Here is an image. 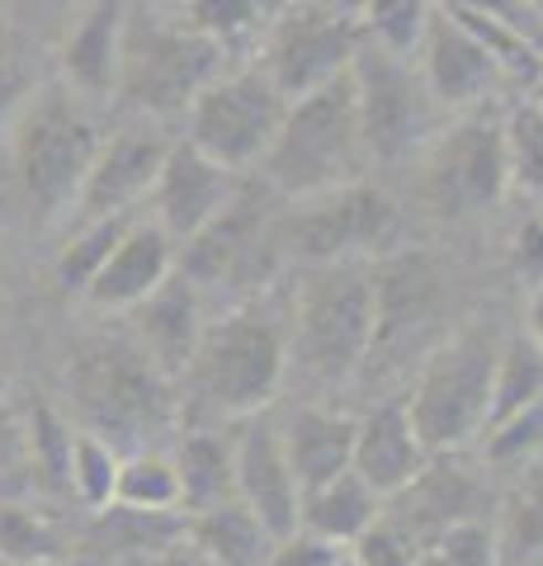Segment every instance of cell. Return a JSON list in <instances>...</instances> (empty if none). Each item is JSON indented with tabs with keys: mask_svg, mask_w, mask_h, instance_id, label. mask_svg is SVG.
<instances>
[{
	"mask_svg": "<svg viewBox=\"0 0 543 566\" xmlns=\"http://www.w3.org/2000/svg\"><path fill=\"white\" fill-rule=\"evenodd\" d=\"M114 505L147 510V515H180L185 491H180V472H175V458L156 453V449L124 453V463H118Z\"/></svg>",
	"mask_w": 543,
	"mask_h": 566,
	"instance_id": "cell-30",
	"label": "cell"
},
{
	"mask_svg": "<svg viewBox=\"0 0 543 566\" xmlns=\"http://www.w3.org/2000/svg\"><path fill=\"white\" fill-rule=\"evenodd\" d=\"M345 547L341 543H326L317 534H307V528H293V534L274 538L265 566H345Z\"/></svg>",
	"mask_w": 543,
	"mask_h": 566,
	"instance_id": "cell-42",
	"label": "cell"
},
{
	"mask_svg": "<svg viewBox=\"0 0 543 566\" xmlns=\"http://www.w3.org/2000/svg\"><path fill=\"white\" fill-rule=\"evenodd\" d=\"M349 562L355 566H416V538L411 534H401V528L383 515L374 528H364V534L345 547Z\"/></svg>",
	"mask_w": 543,
	"mask_h": 566,
	"instance_id": "cell-41",
	"label": "cell"
},
{
	"mask_svg": "<svg viewBox=\"0 0 543 566\" xmlns=\"http://www.w3.org/2000/svg\"><path fill=\"white\" fill-rule=\"evenodd\" d=\"M185 20L199 33H208L213 43L232 48V43L247 39L265 14H260L255 0H185Z\"/></svg>",
	"mask_w": 543,
	"mask_h": 566,
	"instance_id": "cell-40",
	"label": "cell"
},
{
	"mask_svg": "<svg viewBox=\"0 0 543 566\" xmlns=\"http://www.w3.org/2000/svg\"><path fill=\"white\" fill-rule=\"evenodd\" d=\"M133 566H213L195 543H189V534L185 538H175L170 547H161V553H152V557H143V562H133Z\"/></svg>",
	"mask_w": 543,
	"mask_h": 566,
	"instance_id": "cell-46",
	"label": "cell"
},
{
	"mask_svg": "<svg viewBox=\"0 0 543 566\" xmlns=\"http://www.w3.org/2000/svg\"><path fill=\"white\" fill-rule=\"evenodd\" d=\"M118 463H124V453H118L109 439H100L91 430H76V439H72V463H66V491H72L85 510L114 505Z\"/></svg>",
	"mask_w": 543,
	"mask_h": 566,
	"instance_id": "cell-36",
	"label": "cell"
},
{
	"mask_svg": "<svg viewBox=\"0 0 543 566\" xmlns=\"http://www.w3.org/2000/svg\"><path fill=\"white\" fill-rule=\"evenodd\" d=\"M435 24V0H364L359 29L364 43H374L393 57H416Z\"/></svg>",
	"mask_w": 543,
	"mask_h": 566,
	"instance_id": "cell-35",
	"label": "cell"
},
{
	"mask_svg": "<svg viewBox=\"0 0 543 566\" xmlns=\"http://www.w3.org/2000/svg\"><path fill=\"white\" fill-rule=\"evenodd\" d=\"M497 562H501L497 528L482 520L449 524L445 534L420 543V553H416V566H497Z\"/></svg>",
	"mask_w": 543,
	"mask_h": 566,
	"instance_id": "cell-38",
	"label": "cell"
},
{
	"mask_svg": "<svg viewBox=\"0 0 543 566\" xmlns=\"http://www.w3.org/2000/svg\"><path fill=\"white\" fill-rule=\"evenodd\" d=\"M66 562V538L43 510L0 501V566Z\"/></svg>",
	"mask_w": 543,
	"mask_h": 566,
	"instance_id": "cell-34",
	"label": "cell"
},
{
	"mask_svg": "<svg viewBox=\"0 0 543 566\" xmlns=\"http://www.w3.org/2000/svg\"><path fill=\"white\" fill-rule=\"evenodd\" d=\"M416 66H420V76H426L430 95L440 99L449 114H468L472 104H482L492 95V85L501 81L497 57L453 10L435 14L426 43L416 52Z\"/></svg>",
	"mask_w": 543,
	"mask_h": 566,
	"instance_id": "cell-18",
	"label": "cell"
},
{
	"mask_svg": "<svg viewBox=\"0 0 543 566\" xmlns=\"http://www.w3.org/2000/svg\"><path fill=\"white\" fill-rule=\"evenodd\" d=\"M497 543L501 553H511L515 562L543 557V463L520 468L515 486L501 501V520H497Z\"/></svg>",
	"mask_w": 543,
	"mask_h": 566,
	"instance_id": "cell-32",
	"label": "cell"
},
{
	"mask_svg": "<svg viewBox=\"0 0 543 566\" xmlns=\"http://www.w3.org/2000/svg\"><path fill=\"white\" fill-rule=\"evenodd\" d=\"M255 6H260V14H265V20H274V14H279V10H289L293 0H255Z\"/></svg>",
	"mask_w": 543,
	"mask_h": 566,
	"instance_id": "cell-48",
	"label": "cell"
},
{
	"mask_svg": "<svg viewBox=\"0 0 543 566\" xmlns=\"http://www.w3.org/2000/svg\"><path fill=\"white\" fill-rule=\"evenodd\" d=\"M270 227H274V218L265 212V203H260V193L241 185L237 199L227 203L195 241H185L180 274L195 279L199 293L213 289V283L218 289H247L274 260Z\"/></svg>",
	"mask_w": 543,
	"mask_h": 566,
	"instance_id": "cell-13",
	"label": "cell"
},
{
	"mask_svg": "<svg viewBox=\"0 0 543 566\" xmlns=\"http://www.w3.org/2000/svg\"><path fill=\"white\" fill-rule=\"evenodd\" d=\"M530 6H543V0H530Z\"/></svg>",
	"mask_w": 543,
	"mask_h": 566,
	"instance_id": "cell-52",
	"label": "cell"
},
{
	"mask_svg": "<svg viewBox=\"0 0 543 566\" xmlns=\"http://www.w3.org/2000/svg\"><path fill=\"white\" fill-rule=\"evenodd\" d=\"M497 354H501V335L487 322H478V326L453 331L420 364L407 411L430 458L463 453L472 439H482L487 406H492Z\"/></svg>",
	"mask_w": 543,
	"mask_h": 566,
	"instance_id": "cell-6",
	"label": "cell"
},
{
	"mask_svg": "<svg viewBox=\"0 0 543 566\" xmlns=\"http://www.w3.org/2000/svg\"><path fill=\"white\" fill-rule=\"evenodd\" d=\"M505 137V175H511V193L530 203H543V104L524 99L501 118Z\"/></svg>",
	"mask_w": 543,
	"mask_h": 566,
	"instance_id": "cell-33",
	"label": "cell"
},
{
	"mask_svg": "<svg viewBox=\"0 0 543 566\" xmlns=\"http://www.w3.org/2000/svg\"><path fill=\"white\" fill-rule=\"evenodd\" d=\"M349 91L369 166H407L445 133L449 109L430 95L416 57H393L364 43L349 62Z\"/></svg>",
	"mask_w": 543,
	"mask_h": 566,
	"instance_id": "cell-8",
	"label": "cell"
},
{
	"mask_svg": "<svg viewBox=\"0 0 543 566\" xmlns=\"http://www.w3.org/2000/svg\"><path fill=\"white\" fill-rule=\"evenodd\" d=\"M6 137L14 185H20V199L29 203L33 222L52 227L72 218L104 142L85 99L66 85H33V95L24 99Z\"/></svg>",
	"mask_w": 543,
	"mask_h": 566,
	"instance_id": "cell-2",
	"label": "cell"
},
{
	"mask_svg": "<svg viewBox=\"0 0 543 566\" xmlns=\"http://www.w3.org/2000/svg\"><path fill=\"white\" fill-rule=\"evenodd\" d=\"M128 322V335L137 345L147 349V359H156L166 368V374H185L189 359H195L199 349V335H203V293L195 279H185L180 270H175L161 289H156L152 297H143Z\"/></svg>",
	"mask_w": 543,
	"mask_h": 566,
	"instance_id": "cell-21",
	"label": "cell"
},
{
	"mask_svg": "<svg viewBox=\"0 0 543 566\" xmlns=\"http://www.w3.org/2000/svg\"><path fill=\"white\" fill-rule=\"evenodd\" d=\"M185 534L213 566H265L274 547V534L241 501H222L213 510L189 515Z\"/></svg>",
	"mask_w": 543,
	"mask_h": 566,
	"instance_id": "cell-26",
	"label": "cell"
},
{
	"mask_svg": "<svg viewBox=\"0 0 543 566\" xmlns=\"http://www.w3.org/2000/svg\"><path fill=\"white\" fill-rule=\"evenodd\" d=\"M416 161H420V180H416L420 203L445 222L478 218V212L497 208L511 193L501 118L463 114L445 123V133Z\"/></svg>",
	"mask_w": 543,
	"mask_h": 566,
	"instance_id": "cell-10",
	"label": "cell"
},
{
	"mask_svg": "<svg viewBox=\"0 0 543 566\" xmlns=\"http://www.w3.org/2000/svg\"><path fill=\"white\" fill-rule=\"evenodd\" d=\"M430 463V449L420 444L407 401H388L369 411L355 430V458H349V472L364 476L383 501H393L401 486H411Z\"/></svg>",
	"mask_w": 543,
	"mask_h": 566,
	"instance_id": "cell-22",
	"label": "cell"
},
{
	"mask_svg": "<svg viewBox=\"0 0 543 566\" xmlns=\"http://www.w3.org/2000/svg\"><path fill=\"white\" fill-rule=\"evenodd\" d=\"M0 270H6V251H0Z\"/></svg>",
	"mask_w": 543,
	"mask_h": 566,
	"instance_id": "cell-50",
	"label": "cell"
},
{
	"mask_svg": "<svg viewBox=\"0 0 543 566\" xmlns=\"http://www.w3.org/2000/svg\"><path fill=\"white\" fill-rule=\"evenodd\" d=\"M445 303V283L426 255H388L374 264V354H397L435 326Z\"/></svg>",
	"mask_w": 543,
	"mask_h": 566,
	"instance_id": "cell-16",
	"label": "cell"
},
{
	"mask_svg": "<svg viewBox=\"0 0 543 566\" xmlns=\"http://www.w3.org/2000/svg\"><path fill=\"white\" fill-rule=\"evenodd\" d=\"M383 495L364 482L355 472H341L331 476V482L303 491V505H297V528H307V534H317L326 543H341L349 547L364 528H374L383 520Z\"/></svg>",
	"mask_w": 543,
	"mask_h": 566,
	"instance_id": "cell-25",
	"label": "cell"
},
{
	"mask_svg": "<svg viewBox=\"0 0 543 566\" xmlns=\"http://www.w3.org/2000/svg\"><path fill=\"white\" fill-rule=\"evenodd\" d=\"M478 501H482L478 476L445 463V458H430L426 472L383 505V515H388L401 534H411L416 547H420V543H430L435 534H445L449 524L478 520Z\"/></svg>",
	"mask_w": 543,
	"mask_h": 566,
	"instance_id": "cell-23",
	"label": "cell"
},
{
	"mask_svg": "<svg viewBox=\"0 0 543 566\" xmlns=\"http://www.w3.org/2000/svg\"><path fill=\"white\" fill-rule=\"evenodd\" d=\"M449 10H468V14H487V20H501L524 33L530 24V0H449Z\"/></svg>",
	"mask_w": 543,
	"mask_h": 566,
	"instance_id": "cell-45",
	"label": "cell"
},
{
	"mask_svg": "<svg viewBox=\"0 0 543 566\" xmlns=\"http://www.w3.org/2000/svg\"><path fill=\"white\" fill-rule=\"evenodd\" d=\"M284 331L289 364L312 382H349L374 354V260L307 264Z\"/></svg>",
	"mask_w": 543,
	"mask_h": 566,
	"instance_id": "cell-3",
	"label": "cell"
},
{
	"mask_svg": "<svg viewBox=\"0 0 543 566\" xmlns=\"http://www.w3.org/2000/svg\"><path fill=\"white\" fill-rule=\"evenodd\" d=\"M345 566H355V562H349V557H345Z\"/></svg>",
	"mask_w": 543,
	"mask_h": 566,
	"instance_id": "cell-53",
	"label": "cell"
},
{
	"mask_svg": "<svg viewBox=\"0 0 543 566\" xmlns=\"http://www.w3.org/2000/svg\"><path fill=\"white\" fill-rule=\"evenodd\" d=\"M359 48H364V29L355 14H345L331 0H293L289 10H279L270 20L260 71L293 104L331 81H341Z\"/></svg>",
	"mask_w": 543,
	"mask_h": 566,
	"instance_id": "cell-12",
	"label": "cell"
},
{
	"mask_svg": "<svg viewBox=\"0 0 543 566\" xmlns=\"http://www.w3.org/2000/svg\"><path fill=\"white\" fill-rule=\"evenodd\" d=\"M543 401V349L524 331L501 335L497 374H492V406H487V424L524 411V406Z\"/></svg>",
	"mask_w": 543,
	"mask_h": 566,
	"instance_id": "cell-29",
	"label": "cell"
},
{
	"mask_svg": "<svg viewBox=\"0 0 543 566\" xmlns=\"http://www.w3.org/2000/svg\"><path fill=\"white\" fill-rule=\"evenodd\" d=\"M364 170H369V151H364L349 71L289 104L274 147L260 161L265 185L289 193V199H312V193L355 185L364 180Z\"/></svg>",
	"mask_w": 543,
	"mask_h": 566,
	"instance_id": "cell-4",
	"label": "cell"
},
{
	"mask_svg": "<svg viewBox=\"0 0 543 566\" xmlns=\"http://www.w3.org/2000/svg\"><path fill=\"white\" fill-rule=\"evenodd\" d=\"M185 524L189 520L180 515H147V510H128V505H104L95 510L91 543L104 547V553L143 562L152 553H161V547H170L175 538H185Z\"/></svg>",
	"mask_w": 543,
	"mask_h": 566,
	"instance_id": "cell-28",
	"label": "cell"
},
{
	"mask_svg": "<svg viewBox=\"0 0 543 566\" xmlns=\"http://www.w3.org/2000/svg\"><path fill=\"white\" fill-rule=\"evenodd\" d=\"M511 255H515V270H520V279L543 283V212H539L534 222H524L520 232H515Z\"/></svg>",
	"mask_w": 543,
	"mask_h": 566,
	"instance_id": "cell-44",
	"label": "cell"
},
{
	"mask_svg": "<svg viewBox=\"0 0 543 566\" xmlns=\"http://www.w3.org/2000/svg\"><path fill=\"white\" fill-rule=\"evenodd\" d=\"M284 114H289V99L279 95V85L260 66L222 71L185 109V123H189L185 142L199 147L208 161H218L222 170L247 175L251 166L265 161Z\"/></svg>",
	"mask_w": 543,
	"mask_h": 566,
	"instance_id": "cell-11",
	"label": "cell"
},
{
	"mask_svg": "<svg viewBox=\"0 0 543 566\" xmlns=\"http://www.w3.org/2000/svg\"><path fill=\"white\" fill-rule=\"evenodd\" d=\"M232 472H237V501L247 505L274 538L293 534L303 491L293 482L284 439H279V420L270 411L241 420V430L232 434Z\"/></svg>",
	"mask_w": 543,
	"mask_h": 566,
	"instance_id": "cell-15",
	"label": "cell"
},
{
	"mask_svg": "<svg viewBox=\"0 0 543 566\" xmlns=\"http://www.w3.org/2000/svg\"><path fill=\"white\" fill-rule=\"evenodd\" d=\"M237 189H241V175L208 161V156L199 147H189V142H170L161 175H156V185L147 193L152 222L161 227L175 245H185L237 199Z\"/></svg>",
	"mask_w": 543,
	"mask_h": 566,
	"instance_id": "cell-14",
	"label": "cell"
},
{
	"mask_svg": "<svg viewBox=\"0 0 543 566\" xmlns=\"http://www.w3.org/2000/svg\"><path fill=\"white\" fill-rule=\"evenodd\" d=\"M180 270V255H175V241L161 232L156 222L133 218L128 232L118 237V245L109 251V260L100 264V274L85 289V303L95 312H133L143 297H152L161 283Z\"/></svg>",
	"mask_w": 543,
	"mask_h": 566,
	"instance_id": "cell-19",
	"label": "cell"
},
{
	"mask_svg": "<svg viewBox=\"0 0 543 566\" xmlns=\"http://www.w3.org/2000/svg\"><path fill=\"white\" fill-rule=\"evenodd\" d=\"M539 453H543V401L524 406V411L482 430V463L497 472L530 468V463H539Z\"/></svg>",
	"mask_w": 543,
	"mask_h": 566,
	"instance_id": "cell-37",
	"label": "cell"
},
{
	"mask_svg": "<svg viewBox=\"0 0 543 566\" xmlns=\"http://www.w3.org/2000/svg\"><path fill=\"white\" fill-rule=\"evenodd\" d=\"M29 95H33V76L14 57H0V137H6L10 123L20 118Z\"/></svg>",
	"mask_w": 543,
	"mask_h": 566,
	"instance_id": "cell-43",
	"label": "cell"
},
{
	"mask_svg": "<svg viewBox=\"0 0 543 566\" xmlns=\"http://www.w3.org/2000/svg\"><path fill=\"white\" fill-rule=\"evenodd\" d=\"M401 232V212L374 185H341L312 199H293L270 227L274 255L303 264H336V260H374Z\"/></svg>",
	"mask_w": 543,
	"mask_h": 566,
	"instance_id": "cell-9",
	"label": "cell"
},
{
	"mask_svg": "<svg viewBox=\"0 0 543 566\" xmlns=\"http://www.w3.org/2000/svg\"><path fill=\"white\" fill-rule=\"evenodd\" d=\"M66 397L81 416V430L109 439L118 453L152 449L175 430V387L170 374L133 335L85 340L66 364Z\"/></svg>",
	"mask_w": 543,
	"mask_h": 566,
	"instance_id": "cell-1",
	"label": "cell"
},
{
	"mask_svg": "<svg viewBox=\"0 0 543 566\" xmlns=\"http://www.w3.org/2000/svg\"><path fill=\"white\" fill-rule=\"evenodd\" d=\"M128 222H133V212H114V218H85L72 232V241L58 251V260H52V283H58L62 293L85 297L91 279L100 274V264L109 260L118 237L128 232Z\"/></svg>",
	"mask_w": 543,
	"mask_h": 566,
	"instance_id": "cell-31",
	"label": "cell"
},
{
	"mask_svg": "<svg viewBox=\"0 0 543 566\" xmlns=\"http://www.w3.org/2000/svg\"><path fill=\"white\" fill-rule=\"evenodd\" d=\"M170 142L156 128H124L100 142L95 166L85 175L76 218H114V212H133L152 193L156 175H161Z\"/></svg>",
	"mask_w": 543,
	"mask_h": 566,
	"instance_id": "cell-17",
	"label": "cell"
},
{
	"mask_svg": "<svg viewBox=\"0 0 543 566\" xmlns=\"http://www.w3.org/2000/svg\"><path fill=\"white\" fill-rule=\"evenodd\" d=\"M185 378L195 382V397H203V406L218 416L247 420L270 411L289 378V331L265 307L227 312L203 326Z\"/></svg>",
	"mask_w": 543,
	"mask_h": 566,
	"instance_id": "cell-5",
	"label": "cell"
},
{
	"mask_svg": "<svg viewBox=\"0 0 543 566\" xmlns=\"http://www.w3.org/2000/svg\"><path fill=\"white\" fill-rule=\"evenodd\" d=\"M534 99H539V104H543V76H539V81H534Z\"/></svg>",
	"mask_w": 543,
	"mask_h": 566,
	"instance_id": "cell-49",
	"label": "cell"
},
{
	"mask_svg": "<svg viewBox=\"0 0 543 566\" xmlns=\"http://www.w3.org/2000/svg\"><path fill=\"white\" fill-rule=\"evenodd\" d=\"M72 439H76V430H72V424H66L58 411H52V406H33V416H29V453H33V463H39L43 482L66 486Z\"/></svg>",
	"mask_w": 543,
	"mask_h": 566,
	"instance_id": "cell-39",
	"label": "cell"
},
{
	"mask_svg": "<svg viewBox=\"0 0 543 566\" xmlns=\"http://www.w3.org/2000/svg\"><path fill=\"white\" fill-rule=\"evenodd\" d=\"M227 48L199 33L189 20L133 14L124 29V62H118V99L133 114L170 118L185 114L208 85L222 76Z\"/></svg>",
	"mask_w": 543,
	"mask_h": 566,
	"instance_id": "cell-7",
	"label": "cell"
},
{
	"mask_svg": "<svg viewBox=\"0 0 543 566\" xmlns=\"http://www.w3.org/2000/svg\"><path fill=\"white\" fill-rule=\"evenodd\" d=\"M175 472H180L185 510H213L222 501H237V472H232V439H222L213 430H199L180 439L175 449Z\"/></svg>",
	"mask_w": 543,
	"mask_h": 566,
	"instance_id": "cell-27",
	"label": "cell"
},
{
	"mask_svg": "<svg viewBox=\"0 0 543 566\" xmlns=\"http://www.w3.org/2000/svg\"><path fill=\"white\" fill-rule=\"evenodd\" d=\"M124 29H128V0H91L76 14V24L66 29L58 48L62 85L76 91L85 104L114 99L118 62H124Z\"/></svg>",
	"mask_w": 543,
	"mask_h": 566,
	"instance_id": "cell-20",
	"label": "cell"
},
{
	"mask_svg": "<svg viewBox=\"0 0 543 566\" xmlns=\"http://www.w3.org/2000/svg\"><path fill=\"white\" fill-rule=\"evenodd\" d=\"M43 566H66V562H43Z\"/></svg>",
	"mask_w": 543,
	"mask_h": 566,
	"instance_id": "cell-51",
	"label": "cell"
},
{
	"mask_svg": "<svg viewBox=\"0 0 543 566\" xmlns=\"http://www.w3.org/2000/svg\"><path fill=\"white\" fill-rule=\"evenodd\" d=\"M530 340L543 349V283H534V293H530Z\"/></svg>",
	"mask_w": 543,
	"mask_h": 566,
	"instance_id": "cell-47",
	"label": "cell"
},
{
	"mask_svg": "<svg viewBox=\"0 0 543 566\" xmlns=\"http://www.w3.org/2000/svg\"><path fill=\"white\" fill-rule=\"evenodd\" d=\"M355 430H359V420L345 411H331V406H297V411L279 420V439H284L297 491H312L331 482V476L349 472Z\"/></svg>",
	"mask_w": 543,
	"mask_h": 566,
	"instance_id": "cell-24",
	"label": "cell"
}]
</instances>
